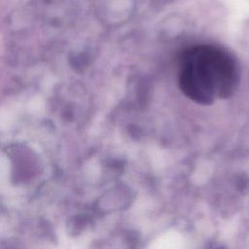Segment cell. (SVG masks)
Listing matches in <instances>:
<instances>
[{"mask_svg":"<svg viewBox=\"0 0 249 249\" xmlns=\"http://www.w3.org/2000/svg\"><path fill=\"white\" fill-rule=\"evenodd\" d=\"M179 83L190 98L209 104L215 97H226L233 90L236 69L229 54L211 47H197L182 60Z\"/></svg>","mask_w":249,"mask_h":249,"instance_id":"cell-1","label":"cell"}]
</instances>
